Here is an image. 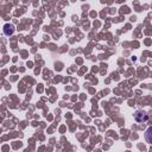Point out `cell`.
<instances>
[{
	"mask_svg": "<svg viewBox=\"0 0 152 152\" xmlns=\"http://www.w3.org/2000/svg\"><path fill=\"white\" fill-rule=\"evenodd\" d=\"M145 140H146V142L152 145V126L146 129V132H145Z\"/></svg>",
	"mask_w": 152,
	"mask_h": 152,
	"instance_id": "2",
	"label": "cell"
},
{
	"mask_svg": "<svg viewBox=\"0 0 152 152\" xmlns=\"http://www.w3.org/2000/svg\"><path fill=\"white\" fill-rule=\"evenodd\" d=\"M134 119L137 122H145L148 119V114L145 110H137L134 113Z\"/></svg>",
	"mask_w": 152,
	"mask_h": 152,
	"instance_id": "1",
	"label": "cell"
}]
</instances>
